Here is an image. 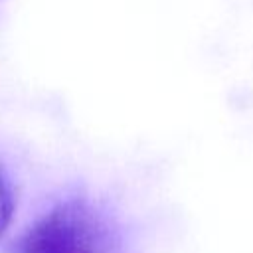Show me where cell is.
Returning <instances> with one entry per match:
<instances>
[{
    "label": "cell",
    "instance_id": "cell-2",
    "mask_svg": "<svg viewBox=\"0 0 253 253\" xmlns=\"http://www.w3.org/2000/svg\"><path fill=\"white\" fill-rule=\"evenodd\" d=\"M18 206V194L8 168L0 162V241L8 233Z\"/></svg>",
    "mask_w": 253,
    "mask_h": 253
},
{
    "label": "cell",
    "instance_id": "cell-1",
    "mask_svg": "<svg viewBox=\"0 0 253 253\" xmlns=\"http://www.w3.org/2000/svg\"><path fill=\"white\" fill-rule=\"evenodd\" d=\"M128 233L109 200L83 186L51 194L4 253H126Z\"/></svg>",
    "mask_w": 253,
    "mask_h": 253
}]
</instances>
